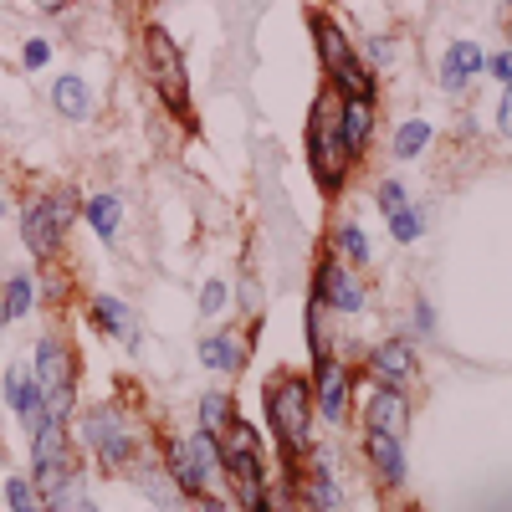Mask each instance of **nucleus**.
I'll list each match as a JSON object with an SVG mask.
<instances>
[{"label": "nucleus", "instance_id": "1", "mask_svg": "<svg viewBox=\"0 0 512 512\" xmlns=\"http://www.w3.org/2000/svg\"><path fill=\"white\" fill-rule=\"evenodd\" d=\"M267 420H272V436L282 446V466H287V502H297V477H303V461L313 456V415H318V400H313V384L292 369H277L267 374Z\"/></svg>", "mask_w": 512, "mask_h": 512}, {"label": "nucleus", "instance_id": "2", "mask_svg": "<svg viewBox=\"0 0 512 512\" xmlns=\"http://www.w3.org/2000/svg\"><path fill=\"white\" fill-rule=\"evenodd\" d=\"M221 446V477L231 482V502L236 507H251V512H267V507H282L272 492H267V456H262V441H256L251 420H231L226 431L216 436Z\"/></svg>", "mask_w": 512, "mask_h": 512}, {"label": "nucleus", "instance_id": "3", "mask_svg": "<svg viewBox=\"0 0 512 512\" xmlns=\"http://www.w3.org/2000/svg\"><path fill=\"white\" fill-rule=\"evenodd\" d=\"M164 472H169V482L180 487L185 502L221 507V497H216V482H226L221 477V446H216V436H210L205 425L195 436H175L164 446Z\"/></svg>", "mask_w": 512, "mask_h": 512}, {"label": "nucleus", "instance_id": "4", "mask_svg": "<svg viewBox=\"0 0 512 512\" xmlns=\"http://www.w3.org/2000/svg\"><path fill=\"white\" fill-rule=\"evenodd\" d=\"M338 103H344V93L323 88L313 103V118H308V169L328 200L344 195V180L354 169V159L344 154V139H338Z\"/></svg>", "mask_w": 512, "mask_h": 512}, {"label": "nucleus", "instance_id": "5", "mask_svg": "<svg viewBox=\"0 0 512 512\" xmlns=\"http://www.w3.org/2000/svg\"><path fill=\"white\" fill-rule=\"evenodd\" d=\"M308 26H313V47H318L323 67H328V88L344 93V98H374V82H379V77H374L369 62L354 52L349 31L338 26L328 11H308Z\"/></svg>", "mask_w": 512, "mask_h": 512}, {"label": "nucleus", "instance_id": "6", "mask_svg": "<svg viewBox=\"0 0 512 512\" xmlns=\"http://www.w3.org/2000/svg\"><path fill=\"white\" fill-rule=\"evenodd\" d=\"M77 190H47V195H31L26 210H21V241L31 256H52L67 236V226L77 221Z\"/></svg>", "mask_w": 512, "mask_h": 512}, {"label": "nucleus", "instance_id": "7", "mask_svg": "<svg viewBox=\"0 0 512 512\" xmlns=\"http://www.w3.org/2000/svg\"><path fill=\"white\" fill-rule=\"evenodd\" d=\"M144 62H149L154 93L169 103V113L190 118V77H185V57H180L175 36H169L164 26H144Z\"/></svg>", "mask_w": 512, "mask_h": 512}, {"label": "nucleus", "instance_id": "8", "mask_svg": "<svg viewBox=\"0 0 512 512\" xmlns=\"http://www.w3.org/2000/svg\"><path fill=\"white\" fill-rule=\"evenodd\" d=\"M82 446H88L98 456L103 472H123L128 461H134V436H128L123 425V405H93L82 410Z\"/></svg>", "mask_w": 512, "mask_h": 512}, {"label": "nucleus", "instance_id": "9", "mask_svg": "<svg viewBox=\"0 0 512 512\" xmlns=\"http://www.w3.org/2000/svg\"><path fill=\"white\" fill-rule=\"evenodd\" d=\"M313 303H323L328 313H349V318L364 313L369 308V287H364L359 267L323 256V262L313 267Z\"/></svg>", "mask_w": 512, "mask_h": 512}, {"label": "nucleus", "instance_id": "10", "mask_svg": "<svg viewBox=\"0 0 512 512\" xmlns=\"http://www.w3.org/2000/svg\"><path fill=\"white\" fill-rule=\"evenodd\" d=\"M318 379H313V400H318V415H328V425H344L349 410H354V374L344 359H318L313 364Z\"/></svg>", "mask_w": 512, "mask_h": 512}, {"label": "nucleus", "instance_id": "11", "mask_svg": "<svg viewBox=\"0 0 512 512\" xmlns=\"http://www.w3.org/2000/svg\"><path fill=\"white\" fill-rule=\"evenodd\" d=\"M359 410H364V425H369V431H395V436L410 431V400H405V384L374 379V384H369V395L359 400Z\"/></svg>", "mask_w": 512, "mask_h": 512}, {"label": "nucleus", "instance_id": "12", "mask_svg": "<svg viewBox=\"0 0 512 512\" xmlns=\"http://www.w3.org/2000/svg\"><path fill=\"white\" fill-rule=\"evenodd\" d=\"M31 379L41 384V400L52 390H77V364H72V349L62 344L57 333H47L36 344V359H31Z\"/></svg>", "mask_w": 512, "mask_h": 512}, {"label": "nucleus", "instance_id": "13", "mask_svg": "<svg viewBox=\"0 0 512 512\" xmlns=\"http://www.w3.org/2000/svg\"><path fill=\"white\" fill-rule=\"evenodd\" d=\"M364 461L374 466V477L384 482V487H405V477H410V466H405V436H395V431H369L364 425Z\"/></svg>", "mask_w": 512, "mask_h": 512}, {"label": "nucleus", "instance_id": "14", "mask_svg": "<svg viewBox=\"0 0 512 512\" xmlns=\"http://www.w3.org/2000/svg\"><path fill=\"white\" fill-rule=\"evenodd\" d=\"M420 369L415 359V344H410V333H395V338H379V344L369 349V374L374 379H390V384H410Z\"/></svg>", "mask_w": 512, "mask_h": 512}, {"label": "nucleus", "instance_id": "15", "mask_svg": "<svg viewBox=\"0 0 512 512\" xmlns=\"http://www.w3.org/2000/svg\"><path fill=\"white\" fill-rule=\"evenodd\" d=\"M482 67H487V52L477 47V41H451V47L441 52V88L456 98V93H466L472 82L482 77Z\"/></svg>", "mask_w": 512, "mask_h": 512}, {"label": "nucleus", "instance_id": "16", "mask_svg": "<svg viewBox=\"0 0 512 512\" xmlns=\"http://www.w3.org/2000/svg\"><path fill=\"white\" fill-rule=\"evenodd\" d=\"M338 139H344V154L354 164L369 154V139H374V98H344V103H338Z\"/></svg>", "mask_w": 512, "mask_h": 512}, {"label": "nucleus", "instance_id": "17", "mask_svg": "<svg viewBox=\"0 0 512 512\" xmlns=\"http://www.w3.org/2000/svg\"><path fill=\"white\" fill-rule=\"evenodd\" d=\"M6 405L16 410V420L26 425V431H36V425L47 420V410H41V384L31 379L26 364H11L6 369Z\"/></svg>", "mask_w": 512, "mask_h": 512}, {"label": "nucleus", "instance_id": "18", "mask_svg": "<svg viewBox=\"0 0 512 512\" xmlns=\"http://www.w3.org/2000/svg\"><path fill=\"white\" fill-rule=\"evenodd\" d=\"M200 364L205 369H216V374H236L246 364V344H241V333L236 328H216V333H205L200 338Z\"/></svg>", "mask_w": 512, "mask_h": 512}, {"label": "nucleus", "instance_id": "19", "mask_svg": "<svg viewBox=\"0 0 512 512\" xmlns=\"http://www.w3.org/2000/svg\"><path fill=\"white\" fill-rule=\"evenodd\" d=\"M93 323H98L108 338H123L128 349H139V333H134V308H128L123 297L98 292V297H93Z\"/></svg>", "mask_w": 512, "mask_h": 512}, {"label": "nucleus", "instance_id": "20", "mask_svg": "<svg viewBox=\"0 0 512 512\" xmlns=\"http://www.w3.org/2000/svg\"><path fill=\"white\" fill-rule=\"evenodd\" d=\"M52 108H57L67 123H82V118L93 113V88H88L77 72H62V77L52 82Z\"/></svg>", "mask_w": 512, "mask_h": 512}, {"label": "nucleus", "instance_id": "21", "mask_svg": "<svg viewBox=\"0 0 512 512\" xmlns=\"http://www.w3.org/2000/svg\"><path fill=\"white\" fill-rule=\"evenodd\" d=\"M82 216H88V226L103 236V241H118V226H123V195H93L88 205H82Z\"/></svg>", "mask_w": 512, "mask_h": 512}, {"label": "nucleus", "instance_id": "22", "mask_svg": "<svg viewBox=\"0 0 512 512\" xmlns=\"http://www.w3.org/2000/svg\"><path fill=\"white\" fill-rule=\"evenodd\" d=\"M431 134H436V128L425 123V118H405V123L395 128V144H390V154H395V159H420L425 149H431Z\"/></svg>", "mask_w": 512, "mask_h": 512}, {"label": "nucleus", "instance_id": "23", "mask_svg": "<svg viewBox=\"0 0 512 512\" xmlns=\"http://www.w3.org/2000/svg\"><path fill=\"white\" fill-rule=\"evenodd\" d=\"M195 415H200V425H205L210 436H221L226 425L236 420V400H231L226 390H205V395H200V405H195Z\"/></svg>", "mask_w": 512, "mask_h": 512}, {"label": "nucleus", "instance_id": "24", "mask_svg": "<svg viewBox=\"0 0 512 512\" xmlns=\"http://www.w3.org/2000/svg\"><path fill=\"white\" fill-rule=\"evenodd\" d=\"M333 246H338V256H344L349 267H369L374 262V246H369V236L354 221H344V226L333 231Z\"/></svg>", "mask_w": 512, "mask_h": 512}, {"label": "nucleus", "instance_id": "25", "mask_svg": "<svg viewBox=\"0 0 512 512\" xmlns=\"http://www.w3.org/2000/svg\"><path fill=\"white\" fill-rule=\"evenodd\" d=\"M31 303H36L31 277H26V272H11V277H6V287H0V308H6V318H11V323H16V318H26V313H31Z\"/></svg>", "mask_w": 512, "mask_h": 512}, {"label": "nucleus", "instance_id": "26", "mask_svg": "<svg viewBox=\"0 0 512 512\" xmlns=\"http://www.w3.org/2000/svg\"><path fill=\"white\" fill-rule=\"evenodd\" d=\"M390 236H395L400 246H415V241L425 236V210H420V205L395 210V216H390Z\"/></svg>", "mask_w": 512, "mask_h": 512}, {"label": "nucleus", "instance_id": "27", "mask_svg": "<svg viewBox=\"0 0 512 512\" xmlns=\"http://www.w3.org/2000/svg\"><path fill=\"white\" fill-rule=\"evenodd\" d=\"M374 205L384 210V216H395V210H405V205H410V190H405L400 180H384V185L374 190Z\"/></svg>", "mask_w": 512, "mask_h": 512}, {"label": "nucleus", "instance_id": "28", "mask_svg": "<svg viewBox=\"0 0 512 512\" xmlns=\"http://www.w3.org/2000/svg\"><path fill=\"white\" fill-rule=\"evenodd\" d=\"M6 502H11L16 512H31V507L41 502V497H36V482H31V477H11V482H6Z\"/></svg>", "mask_w": 512, "mask_h": 512}, {"label": "nucleus", "instance_id": "29", "mask_svg": "<svg viewBox=\"0 0 512 512\" xmlns=\"http://www.w3.org/2000/svg\"><path fill=\"white\" fill-rule=\"evenodd\" d=\"M47 62H52V41H47V36H31L26 47H21V67H26V72H41Z\"/></svg>", "mask_w": 512, "mask_h": 512}, {"label": "nucleus", "instance_id": "30", "mask_svg": "<svg viewBox=\"0 0 512 512\" xmlns=\"http://www.w3.org/2000/svg\"><path fill=\"white\" fill-rule=\"evenodd\" d=\"M221 308H226V287H221L216 277H210V282L200 287V318H216Z\"/></svg>", "mask_w": 512, "mask_h": 512}, {"label": "nucleus", "instance_id": "31", "mask_svg": "<svg viewBox=\"0 0 512 512\" xmlns=\"http://www.w3.org/2000/svg\"><path fill=\"white\" fill-rule=\"evenodd\" d=\"M390 57H395V36H369V62L390 67Z\"/></svg>", "mask_w": 512, "mask_h": 512}, {"label": "nucleus", "instance_id": "32", "mask_svg": "<svg viewBox=\"0 0 512 512\" xmlns=\"http://www.w3.org/2000/svg\"><path fill=\"white\" fill-rule=\"evenodd\" d=\"M415 333H420V338L436 333V308L425 303V297H415Z\"/></svg>", "mask_w": 512, "mask_h": 512}, {"label": "nucleus", "instance_id": "33", "mask_svg": "<svg viewBox=\"0 0 512 512\" xmlns=\"http://www.w3.org/2000/svg\"><path fill=\"white\" fill-rule=\"evenodd\" d=\"M492 123H497L502 139H512V82L502 88V103H497V118H492Z\"/></svg>", "mask_w": 512, "mask_h": 512}, {"label": "nucleus", "instance_id": "34", "mask_svg": "<svg viewBox=\"0 0 512 512\" xmlns=\"http://www.w3.org/2000/svg\"><path fill=\"white\" fill-rule=\"evenodd\" d=\"M482 72H492V77L502 82V88H507V82H512V52H492Z\"/></svg>", "mask_w": 512, "mask_h": 512}, {"label": "nucleus", "instance_id": "35", "mask_svg": "<svg viewBox=\"0 0 512 512\" xmlns=\"http://www.w3.org/2000/svg\"><path fill=\"white\" fill-rule=\"evenodd\" d=\"M41 6H47V11H62V6H72V0H41Z\"/></svg>", "mask_w": 512, "mask_h": 512}, {"label": "nucleus", "instance_id": "36", "mask_svg": "<svg viewBox=\"0 0 512 512\" xmlns=\"http://www.w3.org/2000/svg\"><path fill=\"white\" fill-rule=\"evenodd\" d=\"M6 323H11V318H6V308H0V328H6Z\"/></svg>", "mask_w": 512, "mask_h": 512}, {"label": "nucleus", "instance_id": "37", "mask_svg": "<svg viewBox=\"0 0 512 512\" xmlns=\"http://www.w3.org/2000/svg\"><path fill=\"white\" fill-rule=\"evenodd\" d=\"M492 6H502V11H507V6H512V0H492Z\"/></svg>", "mask_w": 512, "mask_h": 512}]
</instances>
